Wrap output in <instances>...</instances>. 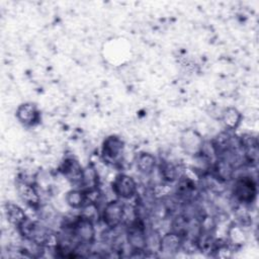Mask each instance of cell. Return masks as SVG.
Instances as JSON below:
<instances>
[{"instance_id": "obj_1", "label": "cell", "mask_w": 259, "mask_h": 259, "mask_svg": "<svg viewBox=\"0 0 259 259\" xmlns=\"http://www.w3.org/2000/svg\"><path fill=\"white\" fill-rule=\"evenodd\" d=\"M235 198L242 203H252L257 196V184L251 176L237 178L233 187Z\"/></svg>"}, {"instance_id": "obj_2", "label": "cell", "mask_w": 259, "mask_h": 259, "mask_svg": "<svg viewBox=\"0 0 259 259\" xmlns=\"http://www.w3.org/2000/svg\"><path fill=\"white\" fill-rule=\"evenodd\" d=\"M125 217V205L122 199H114L108 201L102 210V221L109 229L118 227Z\"/></svg>"}, {"instance_id": "obj_3", "label": "cell", "mask_w": 259, "mask_h": 259, "mask_svg": "<svg viewBox=\"0 0 259 259\" xmlns=\"http://www.w3.org/2000/svg\"><path fill=\"white\" fill-rule=\"evenodd\" d=\"M126 240L134 252H144L147 249V234L142 219L138 218L127 228Z\"/></svg>"}, {"instance_id": "obj_4", "label": "cell", "mask_w": 259, "mask_h": 259, "mask_svg": "<svg viewBox=\"0 0 259 259\" xmlns=\"http://www.w3.org/2000/svg\"><path fill=\"white\" fill-rule=\"evenodd\" d=\"M112 191L119 199H131L136 196L138 185L135 179L126 174H118L111 183Z\"/></svg>"}, {"instance_id": "obj_5", "label": "cell", "mask_w": 259, "mask_h": 259, "mask_svg": "<svg viewBox=\"0 0 259 259\" xmlns=\"http://www.w3.org/2000/svg\"><path fill=\"white\" fill-rule=\"evenodd\" d=\"M124 150L123 141L114 135L108 136L102 143L101 156L107 163H116L122 156Z\"/></svg>"}, {"instance_id": "obj_6", "label": "cell", "mask_w": 259, "mask_h": 259, "mask_svg": "<svg viewBox=\"0 0 259 259\" xmlns=\"http://www.w3.org/2000/svg\"><path fill=\"white\" fill-rule=\"evenodd\" d=\"M83 169L80 163L74 158H66L60 165L59 171L62 175L70 181L72 184L81 186L82 177H83Z\"/></svg>"}, {"instance_id": "obj_7", "label": "cell", "mask_w": 259, "mask_h": 259, "mask_svg": "<svg viewBox=\"0 0 259 259\" xmlns=\"http://www.w3.org/2000/svg\"><path fill=\"white\" fill-rule=\"evenodd\" d=\"M181 147L188 155L203 154V140L194 130H186L181 136Z\"/></svg>"}, {"instance_id": "obj_8", "label": "cell", "mask_w": 259, "mask_h": 259, "mask_svg": "<svg viewBox=\"0 0 259 259\" xmlns=\"http://www.w3.org/2000/svg\"><path fill=\"white\" fill-rule=\"evenodd\" d=\"M16 118L24 126H34L40 121V112L35 104L26 102L17 107Z\"/></svg>"}, {"instance_id": "obj_9", "label": "cell", "mask_w": 259, "mask_h": 259, "mask_svg": "<svg viewBox=\"0 0 259 259\" xmlns=\"http://www.w3.org/2000/svg\"><path fill=\"white\" fill-rule=\"evenodd\" d=\"M182 245H183V236L172 231L160 238L158 251L167 255H173L182 248Z\"/></svg>"}, {"instance_id": "obj_10", "label": "cell", "mask_w": 259, "mask_h": 259, "mask_svg": "<svg viewBox=\"0 0 259 259\" xmlns=\"http://www.w3.org/2000/svg\"><path fill=\"white\" fill-rule=\"evenodd\" d=\"M66 201L69 206H71L72 208H75V209L84 208L85 206L92 203L89 198L88 192L81 188L70 190L66 194Z\"/></svg>"}, {"instance_id": "obj_11", "label": "cell", "mask_w": 259, "mask_h": 259, "mask_svg": "<svg viewBox=\"0 0 259 259\" xmlns=\"http://www.w3.org/2000/svg\"><path fill=\"white\" fill-rule=\"evenodd\" d=\"M17 191L21 199L29 206L36 207L39 204V200H40L39 195L36 189L31 184L23 181L19 182L17 186Z\"/></svg>"}, {"instance_id": "obj_12", "label": "cell", "mask_w": 259, "mask_h": 259, "mask_svg": "<svg viewBox=\"0 0 259 259\" xmlns=\"http://www.w3.org/2000/svg\"><path fill=\"white\" fill-rule=\"evenodd\" d=\"M4 212L8 222L16 228L19 227L27 219L24 210L20 206L12 202L5 203Z\"/></svg>"}, {"instance_id": "obj_13", "label": "cell", "mask_w": 259, "mask_h": 259, "mask_svg": "<svg viewBox=\"0 0 259 259\" xmlns=\"http://www.w3.org/2000/svg\"><path fill=\"white\" fill-rule=\"evenodd\" d=\"M98 187V173L94 166L88 165L83 169V177L80 188L87 191L92 192L96 191Z\"/></svg>"}, {"instance_id": "obj_14", "label": "cell", "mask_w": 259, "mask_h": 259, "mask_svg": "<svg viewBox=\"0 0 259 259\" xmlns=\"http://www.w3.org/2000/svg\"><path fill=\"white\" fill-rule=\"evenodd\" d=\"M222 120L227 128L233 131L240 125L242 120V114L237 108L228 107L222 112Z\"/></svg>"}, {"instance_id": "obj_15", "label": "cell", "mask_w": 259, "mask_h": 259, "mask_svg": "<svg viewBox=\"0 0 259 259\" xmlns=\"http://www.w3.org/2000/svg\"><path fill=\"white\" fill-rule=\"evenodd\" d=\"M156 167V159L149 153H141L137 157V168L143 174H151Z\"/></svg>"}, {"instance_id": "obj_16", "label": "cell", "mask_w": 259, "mask_h": 259, "mask_svg": "<svg viewBox=\"0 0 259 259\" xmlns=\"http://www.w3.org/2000/svg\"><path fill=\"white\" fill-rule=\"evenodd\" d=\"M160 172H161L162 178L168 182H173L178 178L177 168L172 163H169V162L161 163Z\"/></svg>"}]
</instances>
